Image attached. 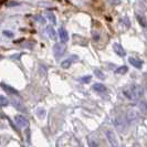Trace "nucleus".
Wrapping results in <instances>:
<instances>
[{
	"label": "nucleus",
	"mask_w": 147,
	"mask_h": 147,
	"mask_svg": "<svg viewBox=\"0 0 147 147\" xmlns=\"http://www.w3.org/2000/svg\"><path fill=\"white\" fill-rule=\"evenodd\" d=\"M123 93L129 100H138L144 94V90L140 85H135L134 84V85H131L129 88H124Z\"/></svg>",
	"instance_id": "f257e3e1"
},
{
	"label": "nucleus",
	"mask_w": 147,
	"mask_h": 147,
	"mask_svg": "<svg viewBox=\"0 0 147 147\" xmlns=\"http://www.w3.org/2000/svg\"><path fill=\"white\" fill-rule=\"evenodd\" d=\"M65 45L63 43H57L53 47V54L55 57V59L59 60L61 57H63V54L65 53Z\"/></svg>",
	"instance_id": "f03ea898"
},
{
	"label": "nucleus",
	"mask_w": 147,
	"mask_h": 147,
	"mask_svg": "<svg viewBox=\"0 0 147 147\" xmlns=\"http://www.w3.org/2000/svg\"><path fill=\"white\" fill-rule=\"evenodd\" d=\"M105 135H106V137H107V140H109V143L111 144V146L119 147V143H118V140H117V137H116V135L114 134V132H113L112 129H107V131L105 132Z\"/></svg>",
	"instance_id": "7ed1b4c3"
},
{
	"label": "nucleus",
	"mask_w": 147,
	"mask_h": 147,
	"mask_svg": "<svg viewBox=\"0 0 147 147\" xmlns=\"http://www.w3.org/2000/svg\"><path fill=\"white\" fill-rule=\"evenodd\" d=\"M15 122L17 123V125L19 126L20 128H24V127H27V126L29 125L28 119L24 117L23 115H20V114L15 116Z\"/></svg>",
	"instance_id": "20e7f679"
},
{
	"label": "nucleus",
	"mask_w": 147,
	"mask_h": 147,
	"mask_svg": "<svg viewBox=\"0 0 147 147\" xmlns=\"http://www.w3.org/2000/svg\"><path fill=\"white\" fill-rule=\"evenodd\" d=\"M0 86L3 88V91H6V92L9 93V94H12V95H19V92H18L16 88H13L12 86H10V85H8V84H6V83H0Z\"/></svg>",
	"instance_id": "39448f33"
},
{
	"label": "nucleus",
	"mask_w": 147,
	"mask_h": 147,
	"mask_svg": "<svg viewBox=\"0 0 147 147\" xmlns=\"http://www.w3.org/2000/svg\"><path fill=\"white\" fill-rule=\"evenodd\" d=\"M113 50H114V52L117 54L118 57H125L126 55V52L125 50L123 49V47L121 45V44H118V43H114L113 44Z\"/></svg>",
	"instance_id": "423d86ee"
},
{
	"label": "nucleus",
	"mask_w": 147,
	"mask_h": 147,
	"mask_svg": "<svg viewBox=\"0 0 147 147\" xmlns=\"http://www.w3.org/2000/svg\"><path fill=\"white\" fill-rule=\"evenodd\" d=\"M59 37L61 40V43H66L69 40V33L64 28H60L59 29Z\"/></svg>",
	"instance_id": "0eeeda50"
},
{
	"label": "nucleus",
	"mask_w": 147,
	"mask_h": 147,
	"mask_svg": "<svg viewBox=\"0 0 147 147\" xmlns=\"http://www.w3.org/2000/svg\"><path fill=\"white\" fill-rule=\"evenodd\" d=\"M78 57L76 55H72L71 57V59H67V60H64L62 63H61V67L62 69H69L70 66L72 65V63H73V61H78Z\"/></svg>",
	"instance_id": "6e6552de"
},
{
	"label": "nucleus",
	"mask_w": 147,
	"mask_h": 147,
	"mask_svg": "<svg viewBox=\"0 0 147 147\" xmlns=\"http://www.w3.org/2000/svg\"><path fill=\"white\" fill-rule=\"evenodd\" d=\"M11 103L12 105L15 106L16 109L18 111H20V112H26V107H24V105L22 104V102H20L19 100H17V98H11Z\"/></svg>",
	"instance_id": "1a4fd4ad"
},
{
	"label": "nucleus",
	"mask_w": 147,
	"mask_h": 147,
	"mask_svg": "<svg viewBox=\"0 0 147 147\" xmlns=\"http://www.w3.org/2000/svg\"><path fill=\"white\" fill-rule=\"evenodd\" d=\"M128 62L132 64L134 67H136V69H142V66H143V61L140 59H136V58H129L128 59Z\"/></svg>",
	"instance_id": "9d476101"
},
{
	"label": "nucleus",
	"mask_w": 147,
	"mask_h": 147,
	"mask_svg": "<svg viewBox=\"0 0 147 147\" xmlns=\"http://www.w3.org/2000/svg\"><path fill=\"white\" fill-rule=\"evenodd\" d=\"M93 90L95 91V92H97V93H105L106 91H107V88H106V86L105 85H103L102 83H95L94 85H93Z\"/></svg>",
	"instance_id": "9b49d317"
},
{
	"label": "nucleus",
	"mask_w": 147,
	"mask_h": 147,
	"mask_svg": "<svg viewBox=\"0 0 147 147\" xmlns=\"http://www.w3.org/2000/svg\"><path fill=\"white\" fill-rule=\"evenodd\" d=\"M47 31H48L49 37L51 38V39H57V33H55V31H54V29L52 28L51 26H49V27L47 28Z\"/></svg>",
	"instance_id": "f8f14e48"
},
{
	"label": "nucleus",
	"mask_w": 147,
	"mask_h": 147,
	"mask_svg": "<svg viewBox=\"0 0 147 147\" xmlns=\"http://www.w3.org/2000/svg\"><path fill=\"white\" fill-rule=\"evenodd\" d=\"M127 71H128L127 66L123 65V66H119V67H117V69L115 70V73H116V74H125Z\"/></svg>",
	"instance_id": "ddd939ff"
},
{
	"label": "nucleus",
	"mask_w": 147,
	"mask_h": 147,
	"mask_svg": "<svg viewBox=\"0 0 147 147\" xmlns=\"http://www.w3.org/2000/svg\"><path fill=\"white\" fill-rule=\"evenodd\" d=\"M94 74L96 75V78H98L100 80H104V79H105V75H104V73L100 69H95V70H94Z\"/></svg>",
	"instance_id": "4468645a"
},
{
	"label": "nucleus",
	"mask_w": 147,
	"mask_h": 147,
	"mask_svg": "<svg viewBox=\"0 0 147 147\" xmlns=\"http://www.w3.org/2000/svg\"><path fill=\"white\" fill-rule=\"evenodd\" d=\"M8 104H9V102H8L7 97L3 95H0V106L5 107V106H7Z\"/></svg>",
	"instance_id": "2eb2a0df"
},
{
	"label": "nucleus",
	"mask_w": 147,
	"mask_h": 147,
	"mask_svg": "<svg viewBox=\"0 0 147 147\" xmlns=\"http://www.w3.org/2000/svg\"><path fill=\"white\" fill-rule=\"evenodd\" d=\"M47 16H48V18H49V19H50V20L52 21V23H53V24H55V23H57V19H55V16L53 15L52 12L48 11V12H47Z\"/></svg>",
	"instance_id": "dca6fc26"
},
{
	"label": "nucleus",
	"mask_w": 147,
	"mask_h": 147,
	"mask_svg": "<svg viewBox=\"0 0 147 147\" xmlns=\"http://www.w3.org/2000/svg\"><path fill=\"white\" fill-rule=\"evenodd\" d=\"M88 145H90V147H98V144L96 143L95 140H93L91 137H88Z\"/></svg>",
	"instance_id": "f3484780"
},
{
	"label": "nucleus",
	"mask_w": 147,
	"mask_h": 147,
	"mask_svg": "<svg viewBox=\"0 0 147 147\" xmlns=\"http://www.w3.org/2000/svg\"><path fill=\"white\" fill-rule=\"evenodd\" d=\"M34 19H36L38 22H40L41 24H44L45 21H47V20H45V18L42 17V16H34Z\"/></svg>",
	"instance_id": "a211bd4d"
},
{
	"label": "nucleus",
	"mask_w": 147,
	"mask_h": 147,
	"mask_svg": "<svg viewBox=\"0 0 147 147\" xmlns=\"http://www.w3.org/2000/svg\"><path fill=\"white\" fill-rule=\"evenodd\" d=\"M91 79H92V76H91V75H86V76H83V78H81L80 80H81L83 83H88V82L91 81Z\"/></svg>",
	"instance_id": "6ab92c4d"
},
{
	"label": "nucleus",
	"mask_w": 147,
	"mask_h": 147,
	"mask_svg": "<svg viewBox=\"0 0 147 147\" xmlns=\"http://www.w3.org/2000/svg\"><path fill=\"white\" fill-rule=\"evenodd\" d=\"M6 37H8V38H13L15 37V34H13V32H11V31H7V30H5L3 32H2Z\"/></svg>",
	"instance_id": "aec40b11"
},
{
	"label": "nucleus",
	"mask_w": 147,
	"mask_h": 147,
	"mask_svg": "<svg viewBox=\"0 0 147 147\" xmlns=\"http://www.w3.org/2000/svg\"><path fill=\"white\" fill-rule=\"evenodd\" d=\"M20 3L19 2H17V1H11V2H8L7 5V7H15V6H19Z\"/></svg>",
	"instance_id": "412c9836"
},
{
	"label": "nucleus",
	"mask_w": 147,
	"mask_h": 147,
	"mask_svg": "<svg viewBox=\"0 0 147 147\" xmlns=\"http://www.w3.org/2000/svg\"><path fill=\"white\" fill-rule=\"evenodd\" d=\"M137 19H138V21H140V23L143 26V27H147V23L145 21H143V20H144L143 18H140V16H137Z\"/></svg>",
	"instance_id": "4be33fe9"
},
{
	"label": "nucleus",
	"mask_w": 147,
	"mask_h": 147,
	"mask_svg": "<svg viewBox=\"0 0 147 147\" xmlns=\"http://www.w3.org/2000/svg\"><path fill=\"white\" fill-rule=\"evenodd\" d=\"M1 59H2V55H0V60H1Z\"/></svg>",
	"instance_id": "5701e85b"
}]
</instances>
